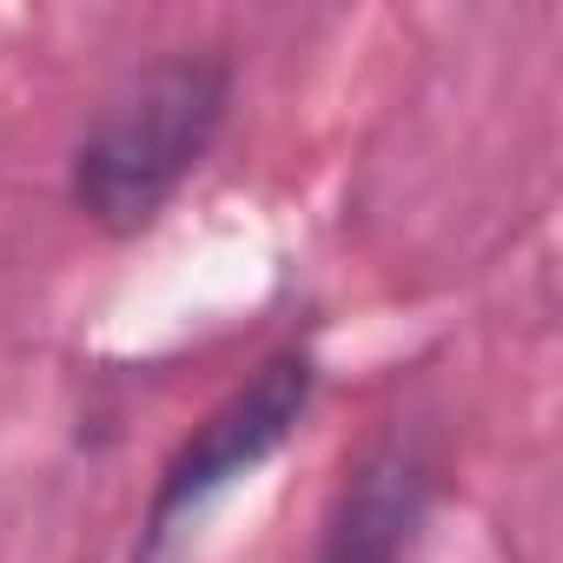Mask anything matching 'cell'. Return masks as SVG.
<instances>
[{"mask_svg": "<svg viewBox=\"0 0 563 563\" xmlns=\"http://www.w3.org/2000/svg\"><path fill=\"white\" fill-rule=\"evenodd\" d=\"M225 100V67L192 54L126 80L74 153V206L107 232H140L219 140Z\"/></svg>", "mask_w": 563, "mask_h": 563, "instance_id": "obj_1", "label": "cell"}, {"mask_svg": "<svg viewBox=\"0 0 563 563\" xmlns=\"http://www.w3.org/2000/svg\"><path fill=\"white\" fill-rule=\"evenodd\" d=\"M306 405H312V358H299V352L272 358L252 385H239V391L179 444V457L166 464V477H159V490H153V510H146L140 563L159 556V543L173 537V523H179L192 504H206V497L225 490L232 477L258 471L278 444L299 431Z\"/></svg>", "mask_w": 563, "mask_h": 563, "instance_id": "obj_2", "label": "cell"}, {"mask_svg": "<svg viewBox=\"0 0 563 563\" xmlns=\"http://www.w3.org/2000/svg\"><path fill=\"white\" fill-rule=\"evenodd\" d=\"M424 510H431V457H424L418 438L398 431L339 490L319 563H405L411 543H418Z\"/></svg>", "mask_w": 563, "mask_h": 563, "instance_id": "obj_3", "label": "cell"}]
</instances>
